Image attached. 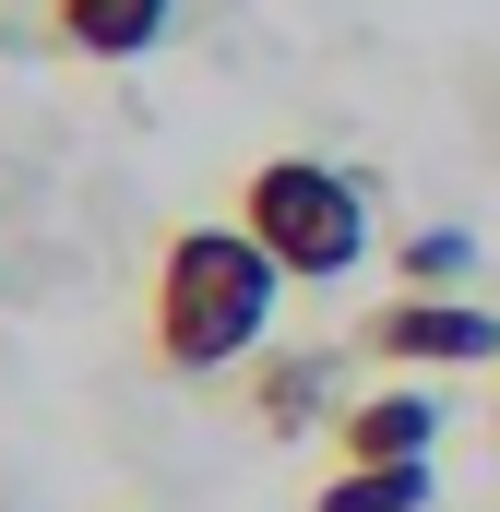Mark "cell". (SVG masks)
<instances>
[{
	"label": "cell",
	"instance_id": "8992f818",
	"mask_svg": "<svg viewBox=\"0 0 500 512\" xmlns=\"http://www.w3.org/2000/svg\"><path fill=\"white\" fill-rule=\"evenodd\" d=\"M322 393H334V370L322 358H274V370H250V417L286 441V429H334L322 417Z\"/></svg>",
	"mask_w": 500,
	"mask_h": 512
},
{
	"label": "cell",
	"instance_id": "3957f363",
	"mask_svg": "<svg viewBox=\"0 0 500 512\" xmlns=\"http://www.w3.org/2000/svg\"><path fill=\"white\" fill-rule=\"evenodd\" d=\"M358 346L370 358H393V370H477V358H500V322L477 310V298H393V310H370L358 322Z\"/></svg>",
	"mask_w": 500,
	"mask_h": 512
},
{
	"label": "cell",
	"instance_id": "6da1fadb",
	"mask_svg": "<svg viewBox=\"0 0 500 512\" xmlns=\"http://www.w3.org/2000/svg\"><path fill=\"white\" fill-rule=\"evenodd\" d=\"M274 251L250 239V227H179L167 251H155V298H143V346H155V370H179V382H215V370H239L250 346H262V322H274Z\"/></svg>",
	"mask_w": 500,
	"mask_h": 512
},
{
	"label": "cell",
	"instance_id": "52a82bcc",
	"mask_svg": "<svg viewBox=\"0 0 500 512\" xmlns=\"http://www.w3.org/2000/svg\"><path fill=\"white\" fill-rule=\"evenodd\" d=\"M310 512H429V465H346Z\"/></svg>",
	"mask_w": 500,
	"mask_h": 512
},
{
	"label": "cell",
	"instance_id": "5b68a950",
	"mask_svg": "<svg viewBox=\"0 0 500 512\" xmlns=\"http://www.w3.org/2000/svg\"><path fill=\"white\" fill-rule=\"evenodd\" d=\"M167 24H179V0H48V36L72 60H143Z\"/></svg>",
	"mask_w": 500,
	"mask_h": 512
},
{
	"label": "cell",
	"instance_id": "277c9868",
	"mask_svg": "<svg viewBox=\"0 0 500 512\" xmlns=\"http://www.w3.org/2000/svg\"><path fill=\"white\" fill-rule=\"evenodd\" d=\"M429 441H441L429 393H358V405H334V453L346 465H429Z\"/></svg>",
	"mask_w": 500,
	"mask_h": 512
},
{
	"label": "cell",
	"instance_id": "ba28073f",
	"mask_svg": "<svg viewBox=\"0 0 500 512\" xmlns=\"http://www.w3.org/2000/svg\"><path fill=\"white\" fill-rule=\"evenodd\" d=\"M465 262H477V239H465V227H429V239H405V286H453Z\"/></svg>",
	"mask_w": 500,
	"mask_h": 512
},
{
	"label": "cell",
	"instance_id": "7a4b0ae2",
	"mask_svg": "<svg viewBox=\"0 0 500 512\" xmlns=\"http://www.w3.org/2000/svg\"><path fill=\"white\" fill-rule=\"evenodd\" d=\"M239 227L274 251L286 286H334V274L370 262V191L346 167H322V155H262L239 191Z\"/></svg>",
	"mask_w": 500,
	"mask_h": 512
}]
</instances>
